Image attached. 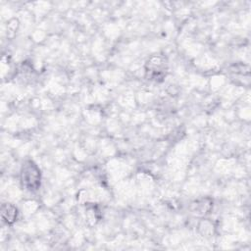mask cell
Returning a JSON list of instances; mask_svg holds the SVG:
<instances>
[{
    "label": "cell",
    "mask_w": 251,
    "mask_h": 251,
    "mask_svg": "<svg viewBox=\"0 0 251 251\" xmlns=\"http://www.w3.org/2000/svg\"><path fill=\"white\" fill-rule=\"evenodd\" d=\"M167 60L165 56L153 55L150 57L145 65V73L149 79L159 80L166 75Z\"/></svg>",
    "instance_id": "2"
},
{
    "label": "cell",
    "mask_w": 251,
    "mask_h": 251,
    "mask_svg": "<svg viewBox=\"0 0 251 251\" xmlns=\"http://www.w3.org/2000/svg\"><path fill=\"white\" fill-rule=\"evenodd\" d=\"M1 218L6 225H12L18 218V209L12 204H3L1 207Z\"/></svg>",
    "instance_id": "3"
},
{
    "label": "cell",
    "mask_w": 251,
    "mask_h": 251,
    "mask_svg": "<svg viewBox=\"0 0 251 251\" xmlns=\"http://www.w3.org/2000/svg\"><path fill=\"white\" fill-rule=\"evenodd\" d=\"M20 178L22 186L28 191H36L41 182V173L32 160H25L21 168Z\"/></svg>",
    "instance_id": "1"
},
{
    "label": "cell",
    "mask_w": 251,
    "mask_h": 251,
    "mask_svg": "<svg viewBox=\"0 0 251 251\" xmlns=\"http://www.w3.org/2000/svg\"><path fill=\"white\" fill-rule=\"evenodd\" d=\"M194 213H198V214H207L209 213V211L211 210L212 206H213V201L209 198H205L199 201H196L194 204Z\"/></svg>",
    "instance_id": "4"
}]
</instances>
